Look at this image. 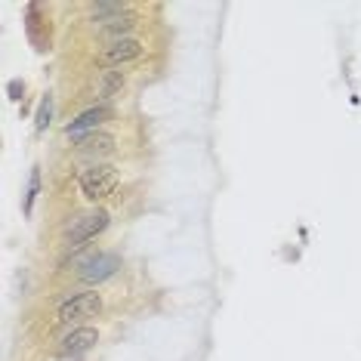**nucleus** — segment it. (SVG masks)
I'll use <instances>...</instances> for the list:
<instances>
[{"label":"nucleus","mask_w":361,"mask_h":361,"mask_svg":"<svg viewBox=\"0 0 361 361\" xmlns=\"http://www.w3.org/2000/svg\"><path fill=\"white\" fill-rule=\"evenodd\" d=\"M118 183H121V170L114 164H93L90 170L80 173V192H84L87 201L109 198Z\"/></svg>","instance_id":"obj_1"},{"label":"nucleus","mask_w":361,"mask_h":361,"mask_svg":"<svg viewBox=\"0 0 361 361\" xmlns=\"http://www.w3.org/2000/svg\"><path fill=\"white\" fill-rule=\"evenodd\" d=\"M109 219L111 216L105 210H90V213H84V216H78L68 228V244L71 247H80V244H87L90 238L102 235L105 228H109Z\"/></svg>","instance_id":"obj_2"},{"label":"nucleus","mask_w":361,"mask_h":361,"mask_svg":"<svg viewBox=\"0 0 361 361\" xmlns=\"http://www.w3.org/2000/svg\"><path fill=\"white\" fill-rule=\"evenodd\" d=\"M99 312H102V297L99 293H93V290H87V293H78V297L62 302L59 306V322H65V324L84 322V318H93V315H99Z\"/></svg>","instance_id":"obj_3"},{"label":"nucleus","mask_w":361,"mask_h":361,"mask_svg":"<svg viewBox=\"0 0 361 361\" xmlns=\"http://www.w3.org/2000/svg\"><path fill=\"white\" fill-rule=\"evenodd\" d=\"M118 269H121L118 253H96V257H90L84 266H80V278L90 284H99L105 278H111Z\"/></svg>","instance_id":"obj_4"},{"label":"nucleus","mask_w":361,"mask_h":361,"mask_svg":"<svg viewBox=\"0 0 361 361\" xmlns=\"http://www.w3.org/2000/svg\"><path fill=\"white\" fill-rule=\"evenodd\" d=\"M99 343V331L96 327H75L71 334H65L59 340V355L68 358V355H84L87 349H93Z\"/></svg>","instance_id":"obj_5"},{"label":"nucleus","mask_w":361,"mask_h":361,"mask_svg":"<svg viewBox=\"0 0 361 361\" xmlns=\"http://www.w3.org/2000/svg\"><path fill=\"white\" fill-rule=\"evenodd\" d=\"M142 56V44H139L136 37H127V40H118V44L105 47V50L99 53V65H105V68H111V65H124V62H133Z\"/></svg>","instance_id":"obj_6"},{"label":"nucleus","mask_w":361,"mask_h":361,"mask_svg":"<svg viewBox=\"0 0 361 361\" xmlns=\"http://www.w3.org/2000/svg\"><path fill=\"white\" fill-rule=\"evenodd\" d=\"M109 118H111V109H105V105H99V109H87L84 114H78V118L65 127V136H71L78 142V139L90 136V130H96L102 121H109Z\"/></svg>","instance_id":"obj_7"},{"label":"nucleus","mask_w":361,"mask_h":361,"mask_svg":"<svg viewBox=\"0 0 361 361\" xmlns=\"http://www.w3.org/2000/svg\"><path fill=\"white\" fill-rule=\"evenodd\" d=\"M78 154L80 158H99V154L114 152V136L111 133H90L84 139H78Z\"/></svg>","instance_id":"obj_8"},{"label":"nucleus","mask_w":361,"mask_h":361,"mask_svg":"<svg viewBox=\"0 0 361 361\" xmlns=\"http://www.w3.org/2000/svg\"><path fill=\"white\" fill-rule=\"evenodd\" d=\"M136 22H139L136 13H124V16H118L114 22H109V25L99 31V37H102V40H114V44H118V40H127L124 35L136 28Z\"/></svg>","instance_id":"obj_9"},{"label":"nucleus","mask_w":361,"mask_h":361,"mask_svg":"<svg viewBox=\"0 0 361 361\" xmlns=\"http://www.w3.org/2000/svg\"><path fill=\"white\" fill-rule=\"evenodd\" d=\"M40 4H28L25 10V28H28V37L31 44H35V50H47V44H50V37L40 35Z\"/></svg>","instance_id":"obj_10"},{"label":"nucleus","mask_w":361,"mask_h":361,"mask_svg":"<svg viewBox=\"0 0 361 361\" xmlns=\"http://www.w3.org/2000/svg\"><path fill=\"white\" fill-rule=\"evenodd\" d=\"M124 13H127V4H118V0H111V4H93V10H90V16L96 22H114Z\"/></svg>","instance_id":"obj_11"},{"label":"nucleus","mask_w":361,"mask_h":361,"mask_svg":"<svg viewBox=\"0 0 361 361\" xmlns=\"http://www.w3.org/2000/svg\"><path fill=\"white\" fill-rule=\"evenodd\" d=\"M121 87H124L121 71H109V75H102V80H99V96L102 99H114V96L121 93Z\"/></svg>","instance_id":"obj_12"},{"label":"nucleus","mask_w":361,"mask_h":361,"mask_svg":"<svg viewBox=\"0 0 361 361\" xmlns=\"http://www.w3.org/2000/svg\"><path fill=\"white\" fill-rule=\"evenodd\" d=\"M50 118H53V96L47 93L44 99H40V109H37V118H35V130H37V133H44V130L50 127Z\"/></svg>","instance_id":"obj_13"},{"label":"nucleus","mask_w":361,"mask_h":361,"mask_svg":"<svg viewBox=\"0 0 361 361\" xmlns=\"http://www.w3.org/2000/svg\"><path fill=\"white\" fill-rule=\"evenodd\" d=\"M37 188H40V170L35 167L31 170V176H28V188H25V213H31V207H35V198H37Z\"/></svg>","instance_id":"obj_14"},{"label":"nucleus","mask_w":361,"mask_h":361,"mask_svg":"<svg viewBox=\"0 0 361 361\" xmlns=\"http://www.w3.org/2000/svg\"><path fill=\"white\" fill-rule=\"evenodd\" d=\"M6 93H10V99H13V102H19L22 96H25V84H22V80H10Z\"/></svg>","instance_id":"obj_15"},{"label":"nucleus","mask_w":361,"mask_h":361,"mask_svg":"<svg viewBox=\"0 0 361 361\" xmlns=\"http://www.w3.org/2000/svg\"><path fill=\"white\" fill-rule=\"evenodd\" d=\"M59 361H80V355H68V358H59Z\"/></svg>","instance_id":"obj_16"}]
</instances>
